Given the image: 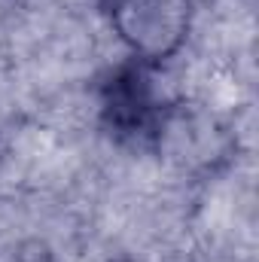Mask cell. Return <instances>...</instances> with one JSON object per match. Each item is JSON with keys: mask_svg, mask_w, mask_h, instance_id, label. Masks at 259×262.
Returning <instances> with one entry per match:
<instances>
[{"mask_svg": "<svg viewBox=\"0 0 259 262\" xmlns=\"http://www.w3.org/2000/svg\"><path fill=\"white\" fill-rule=\"evenodd\" d=\"M113 28L143 58L171 55L189 28L186 0H107Z\"/></svg>", "mask_w": 259, "mask_h": 262, "instance_id": "cell-1", "label": "cell"}, {"mask_svg": "<svg viewBox=\"0 0 259 262\" xmlns=\"http://www.w3.org/2000/svg\"><path fill=\"white\" fill-rule=\"evenodd\" d=\"M107 125L122 137H146L159 125V104L143 67H122L104 89Z\"/></svg>", "mask_w": 259, "mask_h": 262, "instance_id": "cell-2", "label": "cell"}]
</instances>
